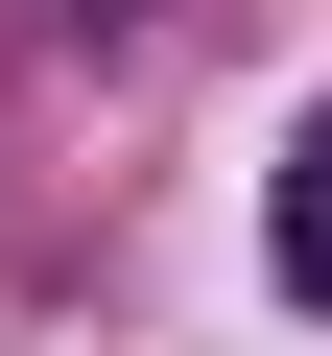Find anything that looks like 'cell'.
Wrapping results in <instances>:
<instances>
[{"label": "cell", "instance_id": "6da1fadb", "mask_svg": "<svg viewBox=\"0 0 332 356\" xmlns=\"http://www.w3.org/2000/svg\"><path fill=\"white\" fill-rule=\"evenodd\" d=\"M261 261H285V285H308V309H332V119H308V143H285V214H261Z\"/></svg>", "mask_w": 332, "mask_h": 356}]
</instances>
